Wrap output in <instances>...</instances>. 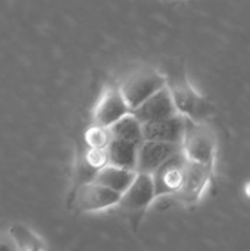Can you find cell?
<instances>
[{"label": "cell", "instance_id": "5", "mask_svg": "<svg viewBox=\"0 0 250 251\" xmlns=\"http://www.w3.org/2000/svg\"><path fill=\"white\" fill-rule=\"evenodd\" d=\"M119 201H121V194L97 182L81 184L75 194V204L78 210L85 213L106 210L109 207L119 204Z\"/></svg>", "mask_w": 250, "mask_h": 251}, {"label": "cell", "instance_id": "15", "mask_svg": "<svg viewBox=\"0 0 250 251\" xmlns=\"http://www.w3.org/2000/svg\"><path fill=\"white\" fill-rule=\"evenodd\" d=\"M9 234L13 238V241L16 243L19 251H43L41 241L29 229H27L21 225H15L10 228Z\"/></svg>", "mask_w": 250, "mask_h": 251}, {"label": "cell", "instance_id": "11", "mask_svg": "<svg viewBox=\"0 0 250 251\" xmlns=\"http://www.w3.org/2000/svg\"><path fill=\"white\" fill-rule=\"evenodd\" d=\"M178 113L183 118L202 122V116L208 113V104L205 100L189 85H178L171 88Z\"/></svg>", "mask_w": 250, "mask_h": 251}, {"label": "cell", "instance_id": "10", "mask_svg": "<svg viewBox=\"0 0 250 251\" xmlns=\"http://www.w3.org/2000/svg\"><path fill=\"white\" fill-rule=\"evenodd\" d=\"M212 172H214V166L200 165V163H194V162L187 160L186 179H184L183 190L178 194V199L187 204L199 201L205 188L208 187V184L211 181Z\"/></svg>", "mask_w": 250, "mask_h": 251}, {"label": "cell", "instance_id": "16", "mask_svg": "<svg viewBox=\"0 0 250 251\" xmlns=\"http://www.w3.org/2000/svg\"><path fill=\"white\" fill-rule=\"evenodd\" d=\"M85 143L88 146V149H108L111 141H112V134L109 128H103V126H97V125H91L85 134H84Z\"/></svg>", "mask_w": 250, "mask_h": 251}, {"label": "cell", "instance_id": "6", "mask_svg": "<svg viewBox=\"0 0 250 251\" xmlns=\"http://www.w3.org/2000/svg\"><path fill=\"white\" fill-rule=\"evenodd\" d=\"M156 200L153 176L147 174H137L131 187L121 196L119 206L131 213L146 212Z\"/></svg>", "mask_w": 250, "mask_h": 251}, {"label": "cell", "instance_id": "14", "mask_svg": "<svg viewBox=\"0 0 250 251\" xmlns=\"http://www.w3.org/2000/svg\"><path fill=\"white\" fill-rule=\"evenodd\" d=\"M113 140H121L127 143H133L140 146L144 141L143 137V124L133 115H127L121 121H118L113 126L109 128Z\"/></svg>", "mask_w": 250, "mask_h": 251}, {"label": "cell", "instance_id": "13", "mask_svg": "<svg viewBox=\"0 0 250 251\" xmlns=\"http://www.w3.org/2000/svg\"><path fill=\"white\" fill-rule=\"evenodd\" d=\"M139 147L140 146H137V144L112 138V141L108 147L109 165L137 172Z\"/></svg>", "mask_w": 250, "mask_h": 251}, {"label": "cell", "instance_id": "8", "mask_svg": "<svg viewBox=\"0 0 250 251\" xmlns=\"http://www.w3.org/2000/svg\"><path fill=\"white\" fill-rule=\"evenodd\" d=\"M181 151V146L159 143V141H143L139 147L137 174L153 175L165 162Z\"/></svg>", "mask_w": 250, "mask_h": 251}, {"label": "cell", "instance_id": "4", "mask_svg": "<svg viewBox=\"0 0 250 251\" xmlns=\"http://www.w3.org/2000/svg\"><path fill=\"white\" fill-rule=\"evenodd\" d=\"M130 113L131 109L128 107L119 88L109 87L102 93L99 101L96 103L93 110V125L111 128Z\"/></svg>", "mask_w": 250, "mask_h": 251}, {"label": "cell", "instance_id": "17", "mask_svg": "<svg viewBox=\"0 0 250 251\" xmlns=\"http://www.w3.org/2000/svg\"><path fill=\"white\" fill-rule=\"evenodd\" d=\"M84 162L88 168H91L93 171L99 172L103 168H106L109 165V156H108V149H88L85 156H84Z\"/></svg>", "mask_w": 250, "mask_h": 251}, {"label": "cell", "instance_id": "18", "mask_svg": "<svg viewBox=\"0 0 250 251\" xmlns=\"http://www.w3.org/2000/svg\"><path fill=\"white\" fill-rule=\"evenodd\" d=\"M0 251H19L10 234L0 232Z\"/></svg>", "mask_w": 250, "mask_h": 251}, {"label": "cell", "instance_id": "2", "mask_svg": "<svg viewBox=\"0 0 250 251\" xmlns=\"http://www.w3.org/2000/svg\"><path fill=\"white\" fill-rule=\"evenodd\" d=\"M167 85V78L155 69H140L128 75L119 87L128 107L136 110Z\"/></svg>", "mask_w": 250, "mask_h": 251}, {"label": "cell", "instance_id": "12", "mask_svg": "<svg viewBox=\"0 0 250 251\" xmlns=\"http://www.w3.org/2000/svg\"><path fill=\"white\" fill-rule=\"evenodd\" d=\"M136 176H137L136 171H128V169L108 165L106 168H103L102 171H99L96 174V178L93 182H97V184L122 196L131 187Z\"/></svg>", "mask_w": 250, "mask_h": 251}, {"label": "cell", "instance_id": "7", "mask_svg": "<svg viewBox=\"0 0 250 251\" xmlns=\"http://www.w3.org/2000/svg\"><path fill=\"white\" fill-rule=\"evenodd\" d=\"M131 113L143 125L180 115L169 87H165L161 91H158L155 96H152L149 100H146L141 106H139Z\"/></svg>", "mask_w": 250, "mask_h": 251}, {"label": "cell", "instance_id": "1", "mask_svg": "<svg viewBox=\"0 0 250 251\" xmlns=\"http://www.w3.org/2000/svg\"><path fill=\"white\" fill-rule=\"evenodd\" d=\"M184 137L181 151L189 162L214 166L217 154V140L214 132L203 124L184 118Z\"/></svg>", "mask_w": 250, "mask_h": 251}, {"label": "cell", "instance_id": "3", "mask_svg": "<svg viewBox=\"0 0 250 251\" xmlns=\"http://www.w3.org/2000/svg\"><path fill=\"white\" fill-rule=\"evenodd\" d=\"M186 166L187 159L184 157L183 151L171 157L168 162H165L152 176L155 182V191H156V200L161 197H172L181 193L184 179H186Z\"/></svg>", "mask_w": 250, "mask_h": 251}, {"label": "cell", "instance_id": "9", "mask_svg": "<svg viewBox=\"0 0 250 251\" xmlns=\"http://www.w3.org/2000/svg\"><path fill=\"white\" fill-rule=\"evenodd\" d=\"M184 126L186 121L181 115L144 124L143 125V137L144 141H159L181 146L184 137Z\"/></svg>", "mask_w": 250, "mask_h": 251}]
</instances>
